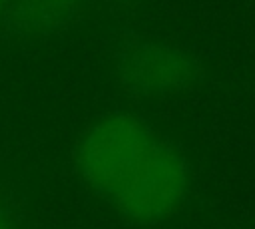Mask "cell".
<instances>
[{"label":"cell","instance_id":"3","mask_svg":"<svg viewBox=\"0 0 255 229\" xmlns=\"http://www.w3.org/2000/svg\"><path fill=\"white\" fill-rule=\"evenodd\" d=\"M86 0H16L14 18L24 32L52 34L72 24Z\"/></svg>","mask_w":255,"mask_h":229},{"label":"cell","instance_id":"2","mask_svg":"<svg viewBox=\"0 0 255 229\" xmlns=\"http://www.w3.org/2000/svg\"><path fill=\"white\" fill-rule=\"evenodd\" d=\"M114 66L122 86L145 98H165L189 90L203 72L191 50L149 34L124 38L114 54Z\"/></svg>","mask_w":255,"mask_h":229},{"label":"cell","instance_id":"1","mask_svg":"<svg viewBox=\"0 0 255 229\" xmlns=\"http://www.w3.org/2000/svg\"><path fill=\"white\" fill-rule=\"evenodd\" d=\"M78 167L88 187L131 221H163L187 199V161L133 114H106L92 121L78 145Z\"/></svg>","mask_w":255,"mask_h":229},{"label":"cell","instance_id":"5","mask_svg":"<svg viewBox=\"0 0 255 229\" xmlns=\"http://www.w3.org/2000/svg\"><path fill=\"white\" fill-rule=\"evenodd\" d=\"M2 4H4V0H0V8H2Z\"/></svg>","mask_w":255,"mask_h":229},{"label":"cell","instance_id":"4","mask_svg":"<svg viewBox=\"0 0 255 229\" xmlns=\"http://www.w3.org/2000/svg\"><path fill=\"white\" fill-rule=\"evenodd\" d=\"M0 229H24L22 213L10 191L0 185Z\"/></svg>","mask_w":255,"mask_h":229}]
</instances>
